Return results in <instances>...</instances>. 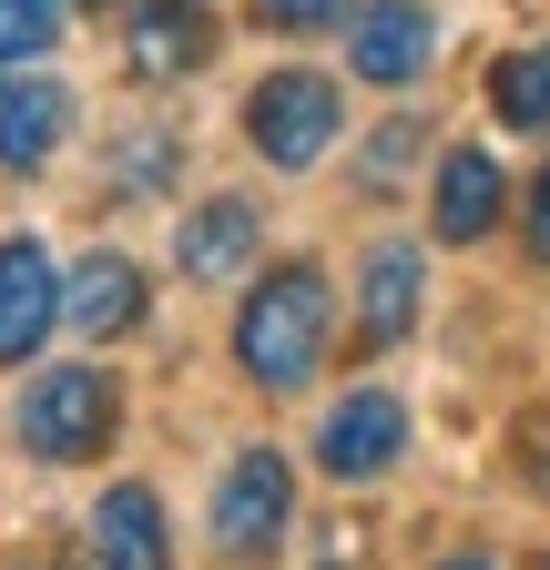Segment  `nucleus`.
<instances>
[{
	"label": "nucleus",
	"instance_id": "nucleus-1",
	"mask_svg": "<svg viewBox=\"0 0 550 570\" xmlns=\"http://www.w3.org/2000/svg\"><path fill=\"white\" fill-rule=\"evenodd\" d=\"M326 336H336V296L316 265H265L235 306V367L265 387V397H296L316 367H326Z\"/></svg>",
	"mask_w": 550,
	"mask_h": 570
},
{
	"label": "nucleus",
	"instance_id": "nucleus-2",
	"mask_svg": "<svg viewBox=\"0 0 550 570\" xmlns=\"http://www.w3.org/2000/svg\"><path fill=\"white\" fill-rule=\"evenodd\" d=\"M336 132H347V102H336V82L306 71V61L265 71V82L245 92V142H255L275 174H316L336 154Z\"/></svg>",
	"mask_w": 550,
	"mask_h": 570
},
{
	"label": "nucleus",
	"instance_id": "nucleus-3",
	"mask_svg": "<svg viewBox=\"0 0 550 570\" xmlns=\"http://www.w3.org/2000/svg\"><path fill=\"white\" fill-rule=\"evenodd\" d=\"M296 530V469L275 449H235V469L215 479V560L225 570H265Z\"/></svg>",
	"mask_w": 550,
	"mask_h": 570
},
{
	"label": "nucleus",
	"instance_id": "nucleus-4",
	"mask_svg": "<svg viewBox=\"0 0 550 570\" xmlns=\"http://www.w3.org/2000/svg\"><path fill=\"white\" fill-rule=\"evenodd\" d=\"M112 417H122V387L102 367H41L31 397H21V449L31 459H102L112 449Z\"/></svg>",
	"mask_w": 550,
	"mask_h": 570
},
{
	"label": "nucleus",
	"instance_id": "nucleus-5",
	"mask_svg": "<svg viewBox=\"0 0 550 570\" xmlns=\"http://www.w3.org/2000/svg\"><path fill=\"white\" fill-rule=\"evenodd\" d=\"M397 449H407V407H397L387 387H357L347 407L316 428V469H326V479H347V489H357V479H387Z\"/></svg>",
	"mask_w": 550,
	"mask_h": 570
},
{
	"label": "nucleus",
	"instance_id": "nucleus-6",
	"mask_svg": "<svg viewBox=\"0 0 550 570\" xmlns=\"http://www.w3.org/2000/svg\"><path fill=\"white\" fill-rule=\"evenodd\" d=\"M347 61H357V82L407 92V82H419V71L439 61V21H429V0H367V11H357V41H347Z\"/></svg>",
	"mask_w": 550,
	"mask_h": 570
},
{
	"label": "nucleus",
	"instance_id": "nucleus-7",
	"mask_svg": "<svg viewBox=\"0 0 550 570\" xmlns=\"http://www.w3.org/2000/svg\"><path fill=\"white\" fill-rule=\"evenodd\" d=\"M51 326H61V265L31 235H11V245H0V367L41 356Z\"/></svg>",
	"mask_w": 550,
	"mask_h": 570
},
{
	"label": "nucleus",
	"instance_id": "nucleus-8",
	"mask_svg": "<svg viewBox=\"0 0 550 570\" xmlns=\"http://www.w3.org/2000/svg\"><path fill=\"white\" fill-rule=\"evenodd\" d=\"M61 122H72V92L31 61H0V174H41Z\"/></svg>",
	"mask_w": 550,
	"mask_h": 570
},
{
	"label": "nucleus",
	"instance_id": "nucleus-9",
	"mask_svg": "<svg viewBox=\"0 0 550 570\" xmlns=\"http://www.w3.org/2000/svg\"><path fill=\"white\" fill-rule=\"evenodd\" d=\"M510 214V174H500V154H479V142H459V154H439V194H429V225H439V245H479Z\"/></svg>",
	"mask_w": 550,
	"mask_h": 570
},
{
	"label": "nucleus",
	"instance_id": "nucleus-10",
	"mask_svg": "<svg viewBox=\"0 0 550 570\" xmlns=\"http://www.w3.org/2000/svg\"><path fill=\"white\" fill-rule=\"evenodd\" d=\"M92 560L102 570H174V530H164V499L154 489H102V510H92Z\"/></svg>",
	"mask_w": 550,
	"mask_h": 570
},
{
	"label": "nucleus",
	"instance_id": "nucleus-11",
	"mask_svg": "<svg viewBox=\"0 0 550 570\" xmlns=\"http://www.w3.org/2000/svg\"><path fill=\"white\" fill-rule=\"evenodd\" d=\"M204 51H215L204 0H144L132 11V71L144 82H184V71H204Z\"/></svg>",
	"mask_w": 550,
	"mask_h": 570
},
{
	"label": "nucleus",
	"instance_id": "nucleus-12",
	"mask_svg": "<svg viewBox=\"0 0 550 570\" xmlns=\"http://www.w3.org/2000/svg\"><path fill=\"white\" fill-rule=\"evenodd\" d=\"M61 316H72V336H122L144 316V265L132 255H82L61 275Z\"/></svg>",
	"mask_w": 550,
	"mask_h": 570
},
{
	"label": "nucleus",
	"instance_id": "nucleus-13",
	"mask_svg": "<svg viewBox=\"0 0 550 570\" xmlns=\"http://www.w3.org/2000/svg\"><path fill=\"white\" fill-rule=\"evenodd\" d=\"M174 255H184V275H194V285H235V275L255 265V204H245V194H215V204H194Z\"/></svg>",
	"mask_w": 550,
	"mask_h": 570
},
{
	"label": "nucleus",
	"instance_id": "nucleus-14",
	"mask_svg": "<svg viewBox=\"0 0 550 570\" xmlns=\"http://www.w3.org/2000/svg\"><path fill=\"white\" fill-rule=\"evenodd\" d=\"M419 285H429L419 245H377L367 255V285H357V336L367 346H397L407 326H419Z\"/></svg>",
	"mask_w": 550,
	"mask_h": 570
},
{
	"label": "nucleus",
	"instance_id": "nucleus-15",
	"mask_svg": "<svg viewBox=\"0 0 550 570\" xmlns=\"http://www.w3.org/2000/svg\"><path fill=\"white\" fill-rule=\"evenodd\" d=\"M490 112L510 132H550V41H520L490 61Z\"/></svg>",
	"mask_w": 550,
	"mask_h": 570
},
{
	"label": "nucleus",
	"instance_id": "nucleus-16",
	"mask_svg": "<svg viewBox=\"0 0 550 570\" xmlns=\"http://www.w3.org/2000/svg\"><path fill=\"white\" fill-rule=\"evenodd\" d=\"M174 164H184V142H174V132H132L122 154H112V204L164 194V184H174Z\"/></svg>",
	"mask_w": 550,
	"mask_h": 570
},
{
	"label": "nucleus",
	"instance_id": "nucleus-17",
	"mask_svg": "<svg viewBox=\"0 0 550 570\" xmlns=\"http://www.w3.org/2000/svg\"><path fill=\"white\" fill-rule=\"evenodd\" d=\"M61 31V0H0V61H41Z\"/></svg>",
	"mask_w": 550,
	"mask_h": 570
},
{
	"label": "nucleus",
	"instance_id": "nucleus-18",
	"mask_svg": "<svg viewBox=\"0 0 550 570\" xmlns=\"http://www.w3.org/2000/svg\"><path fill=\"white\" fill-rule=\"evenodd\" d=\"M419 154H429V122H419V112H397V122L367 142V164H357V174H367V194H377V184H397V174L419 164Z\"/></svg>",
	"mask_w": 550,
	"mask_h": 570
},
{
	"label": "nucleus",
	"instance_id": "nucleus-19",
	"mask_svg": "<svg viewBox=\"0 0 550 570\" xmlns=\"http://www.w3.org/2000/svg\"><path fill=\"white\" fill-rule=\"evenodd\" d=\"M265 11V31H326V21H347L357 0H255Z\"/></svg>",
	"mask_w": 550,
	"mask_h": 570
},
{
	"label": "nucleus",
	"instance_id": "nucleus-20",
	"mask_svg": "<svg viewBox=\"0 0 550 570\" xmlns=\"http://www.w3.org/2000/svg\"><path fill=\"white\" fill-rule=\"evenodd\" d=\"M520 245H530V265H550V174H540L530 204H520Z\"/></svg>",
	"mask_w": 550,
	"mask_h": 570
},
{
	"label": "nucleus",
	"instance_id": "nucleus-21",
	"mask_svg": "<svg viewBox=\"0 0 550 570\" xmlns=\"http://www.w3.org/2000/svg\"><path fill=\"white\" fill-rule=\"evenodd\" d=\"M326 570H357V540H347V530H336V540H326Z\"/></svg>",
	"mask_w": 550,
	"mask_h": 570
},
{
	"label": "nucleus",
	"instance_id": "nucleus-22",
	"mask_svg": "<svg viewBox=\"0 0 550 570\" xmlns=\"http://www.w3.org/2000/svg\"><path fill=\"white\" fill-rule=\"evenodd\" d=\"M439 570H500V560H490V550H459V560H439Z\"/></svg>",
	"mask_w": 550,
	"mask_h": 570
},
{
	"label": "nucleus",
	"instance_id": "nucleus-23",
	"mask_svg": "<svg viewBox=\"0 0 550 570\" xmlns=\"http://www.w3.org/2000/svg\"><path fill=\"white\" fill-rule=\"evenodd\" d=\"M72 11H112V0H72Z\"/></svg>",
	"mask_w": 550,
	"mask_h": 570
},
{
	"label": "nucleus",
	"instance_id": "nucleus-24",
	"mask_svg": "<svg viewBox=\"0 0 550 570\" xmlns=\"http://www.w3.org/2000/svg\"><path fill=\"white\" fill-rule=\"evenodd\" d=\"M540 570H550V560H540Z\"/></svg>",
	"mask_w": 550,
	"mask_h": 570
}]
</instances>
